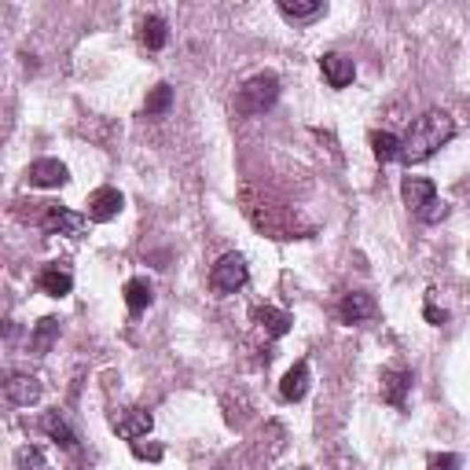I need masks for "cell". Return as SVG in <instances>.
<instances>
[{
  "label": "cell",
  "instance_id": "1",
  "mask_svg": "<svg viewBox=\"0 0 470 470\" xmlns=\"http://www.w3.org/2000/svg\"><path fill=\"white\" fill-rule=\"evenodd\" d=\"M452 136H456V121L444 114V111H427V114H419L415 126H412L408 136H405V155H401V162H408V166L427 162V158H434Z\"/></svg>",
  "mask_w": 470,
  "mask_h": 470
},
{
  "label": "cell",
  "instance_id": "9",
  "mask_svg": "<svg viewBox=\"0 0 470 470\" xmlns=\"http://www.w3.org/2000/svg\"><path fill=\"white\" fill-rule=\"evenodd\" d=\"M320 70H324V78L331 89H345V85H353L357 78V63L350 56H342V52H327L324 59H320Z\"/></svg>",
  "mask_w": 470,
  "mask_h": 470
},
{
  "label": "cell",
  "instance_id": "21",
  "mask_svg": "<svg viewBox=\"0 0 470 470\" xmlns=\"http://www.w3.org/2000/svg\"><path fill=\"white\" fill-rule=\"evenodd\" d=\"M169 107H173V89H169L166 81L147 92V100H143V111H147V114H166Z\"/></svg>",
  "mask_w": 470,
  "mask_h": 470
},
{
  "label": "cell",
  "instance_id": "11",
  "mask_svg": "<svg viewBox=\"0 0 470 470\" xmlns=\"http://www.w3.org/2000/svg\"><path fill=\"white\" fill-rule=\"evenodd\" d=\"M338 312H342L345 324H364V320H371V316L379 312V305H375V298H371V294L353 290V294H345V298H342Z\"/></svg>",
  "mask_w": 470,
  "mask_h": 470
},
{
  "label": "cell",
  "instance_id": "8",
  "mask_svg": "<svg viewBox=\"0 0 470 470\" xmlns=\"http://www.w3.org/2000/svg\"><path fill=\"white\" fill-rule=\"evenodd\" d=\"M41 393H44V386H41V379H34V375H12V379L4 382V397H8V405H15V408L37 405Z\"/></svg>",
  "mask_w": 470,
  "mask_h": 470
},
{
  "label": "cell",
  "instance_id": "27",
  "mask_svg": "<svg viewBox=\"0 0 470 470\" xmlns=\"http://www.w3.org/2000/svg\"><path fill=\"white\" fill-rule=\"evenodd\" d=\"M427 320H430V324H437V327H441V324H444V320H449V312H444V309L437 312L434 305H427Z\"/></svg>",
  "mask_w": 470,
  "mask_h": 470
},
{
  "label": "cell",
  "instance_id": "17",
  "mask_svg": "<svg viewBox=\"0 0 470 470\" xmlns=\"http://www.w3.org/2000/svg\"><path fill=\"white\" fill-rule=\"evenodd\" d=\"M371 151H375L379 162H401L405 140L393 136V133H371Z\"/></svg>",
  "mask_w": 470,
  "mask_h": 470
},
{
  "label": "cell",
  "instance_id": "6",
  "mask_svg": "<svg viewBox=\"0 0 470 470\" xmlns=\"http://www.w3.org/2000/svg\"><path fill=\"white\" fill-rule=\"evenodd\" d=\"M27 181H30L34 188H63V184L70 181V169H66L59 158H37V162H30V169H27Z\"/></svg>",
  "mask_w": 470,
  "mask_h": 470
},
{
  "label": "cell",
  "instance_id": "15",
  "mask_svg": "<svg viewBox=\"0 0 470 470\" xmlns=\"http://www.w3.org/2000/svg\"><path fill=\"white\" fill-rule=\"evenodd\" d=\"M309 364L305 360H298L294 364L287 375H283V382H280V393H283V401H302L305 393H309Z\"/></svg>",
  "mask_w": 470,
  "mask_h": 470
},
{
  "label": "cell",
  "instance_id": "16",
  "mask_svg": "<svg viewBox=\"0 0 470 470\" xmlns=\"http://www.w3.org/2000/svg\"><path fill=\"white\" fill-rule=\"evenodd\" d=\"M140 44L147 48V52H162V48L169 44V27L162 15H147L140 22Z\"/></svg>",
  "mask_w": 470,
  "mask_h": 470
},
{
  "label": "cell",
  "instance_id": "10",
  "mask_svg": "<svg viewBox=\"0 0 470 470\" xmlns=\"http://www.w3.org/2000/svg\"><path fill=\"white\" fill-rule=\"evenodd\" d=\"M401 195H405L408 210H415V217H419V213H423V210L437 199V188H434V181H430V177H405Z\"/></svg>",
  "mask_w": 470,
  "mask_h": 470
},
{
  "label": "cell",
  "instance_id": "4",
  "mask_svg": "<svg viewBox=\"0 0 470 470\" xmlns=\"http://www.w3.org/2000/svg\"><path fill=\"white\" fill-rule=\"evenodd\" d=\"M44 232L52 235H66V239H81L89 232V213H73V210H63V206H48L44 217H41Z\"/></svg>",
  "mask_w": 470,
  "mask_h": 470
},
{
  "label": "cell",
  "instance_id": "18",
  "mask_svg": "<svg viewBox=\"0 0 470 470\" xmlns=\"http://www.w3.org/2000/svg\"><path fill=\"white\" fill-rule=\"evenodd\" d=\"M324 12H327L324 0H309V4H298V0H280V15H283V19H294V22L320 19Z\"/></svg>",
  "mask_w": 470,
  "mask_h": 470
},
{
  "label": "cell",
  "instance_id": "12",
  "mask_svg": "<svg viewBox=\"0 0 470 470\" xmlns=\"http://www.w3.org/2000/svg\"><path fill=\"white\" fill-rule=\"evenodd\" d=\"M37 287L48 294V298H66V294L73 290V276L59 265H44L41 276H37Z\"/></svg>",
  "mask_w": 470,
  "mask_h": 470
},
{
  "label": "cell",
  "instance_id": "2",
  "mask_svg": "<svg viewBox=\"0 0 470 470\" xmlns=\"http://www.w3.org/2000/svg\"><path fill=\"white\" fill-rule=\"evenodd\" d=\"M280 100V78L276 73H254L239 92H235V111L239 114H265Z\"/></svg>",
  "mask_w": 470,
  "mask_h": 470
},
{
  "label": "cell",
  "instance_id": "13",
  "mask_svg": "<svg viewBox=\"0 0 470 470\" xmlns=\"http://www.w3.org/2000/svg\"><path fill=\"white\" fill-rule=\"evenodd\" d=\"M408 389H412V375L408 371H401V367H386L382 371V401L386 405H405V397H408Z\"/></svg>",
  "mask_w": 470,
  "mask_h": 470
},
{
  "label": "cell",
  "instance_id": "26",
  "mask_svg": "<svg viewBox=\"0 0 470 470\" xmlns=\"http://www.w3.org/2000/svg\"><path fill=\"white\" fill-rule=\"evenodd\" d=\"M452 466H459V456H452V452L434 456V470H452Z\"/></svg>",
  "mask_w": 470,
  "mask_h": 470
},
{
  "label": "cell",
  "instance_id": "23",
  "mask_svg": "<svg viewBox=\"0 0 470 470\" xmlns=\"http://www.w3.org/2000/svg\"><path fill=\"white\" fill-rule=\"evenodd\" d=\"M15 463H19V470H52V463L44 459V452L37 449V444H27V449H19Z\"/></svg>",
  "mask_w": 470,
  "mask_h": 470
},
{
  "label": "cell",
  "instance_id": "19",
  "mask_svg": "<svg viewBox=\"0 0 470 470\" xmlns=\"http://www.w3.org/2000/svg\"><path fill=\"white\" fill-rule=\"evenodd\" d=\"M44 434L52 437L56 444H63L66 452H73V449H78V434H73V430L63 423V419H59L56 412H52V415H44Z\"/></svg>",
  "mask_w": 470,
  "mask_h": 470
},
{
  "label": "cell",
  "instance_id": "5",
  "mask_svg": "<svg viewBox=\"0 0 470 470\" xmlns=\"http://www.w3.org/2000/svg\"><path fill=\"white\" fill-rule=\"evenodd\" d=\"M111 427H114L121 437H126V441H140V437L151 434L155 419H151V412H143V408H126V412H118V415L111 419Z\"/></svg>",
  "mask_w": 470,
  "mask_h": 470
},
{
  "label": "cell",
  "instance_id": "7",
  "mask_svg": "<svg viewBox=\"0 0 470 470\" xmlns=\"http://www.w3.org/2000/svg\"><path fill=\"white\" fill-rule=\"evenodd\" d=\"M121 206H126V199H121L118 188H100V191L89 195V220L107 225V220H114L121 213Z\"/></svg>",
  "mask_w": 470,
  "mask_h": 470
},
{
  "label": "cell",
  "instance_id": "22",
  "mask_svg": "<svg viewBox=\"0 0 470 470\" xmlns=\"http://www.w3.org/2000/svg\"><path fill=\"white\" fill-rule=\"evenodd\" d=\"M56 335H59V320H52V316H48V320H41V324H37V331H34L30 345H34L37 353H48V345L56 342Z\"/></svg>",
  "mask_w": 470,
  "mask_h": 470
},
{
  "label": "cell",
  "instance_id": "24",
  "mask_svg": "<svg viewBox=\"0 0 470 470\" xmlns=\"http://www.w3.org/2000/svg\"><path fill=\"white\" fill-rule=\"evenodd\" d=\"M449 217V203H441V199H434L423 213H419V220H423V225H437V220H444Z\"/></svg>",
  "mask_w": 470,
  "mask_h": 470
},
{
  "label": "cell",
  "instance_id": "25",
  "mask_svg": "<svg viewBox=\"0 0 470 470\" xmlns=\"http://www.w3.org/2000/svg\"><path fill=\"white\" fill-rule=\"evenodd\" d=\"M133 456H136V459H151V463H158V459H162V449H158V444L133 441Z\"/></svg>",
  "mask_w": 470,
  "mask_h": 470
},
{
  "label": "cell",
  "instance_id": "14",
  "mask_svg": "<svg viewBox=\"0 0 470 470\" xmlns=\"http://www.w3.org/2000/svg\"><path fill=\"white\" fill-rule=\"evenodd\" d=\"M254 324L265 331V335H272V338H283L287 331H290V312H283V309H276V305H258L254 309Z\"/></svg>",
  "mask_w": 470,
  "mask_h": 470
},
{
  "label": "cell",
  "instance_id": "20",
  "mask_svg": "<svg viewBox=\"0 0 470 470\" xmlns=\"http://www.w3.org/2000/svg\"><path fill=\"white\" fill-rule=\"evenodd\" d=\"M151 302H155V290H151V283H147V280H129L126 283V305H129V312H143Z\"/></svg>",
  "mask_w": 470,
  "mask_h": 470
},
{
  "label": "cell",
  "instance_id": "3",
  "mask_svg": "<svg viewBox=\"0 0 470 470\" xmlns=\"http://www.w3.org/2000/svg\"><path fill=\"white\" fill-rule=\"evenodd\" d=\"M246 280H250V268H246V258L243 254H225L213 268H210V283L213 290L220 294H235L246 287Z\"/></svg>",
  "mask_w": 470,
  "mask_h": 470
}]
</instances>
